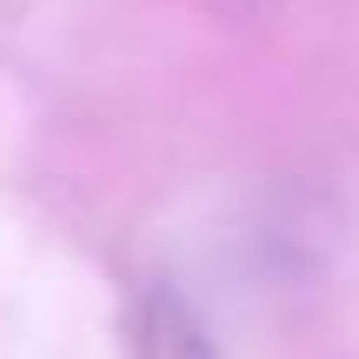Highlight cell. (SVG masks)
I'll return each instance as SVG.
<instances>
[{
  "mask_svg": "<svg viewBox=\"0 0 359 359\" xmlns=\"http://www.w3.org/2000/svg\"><path fill=\"white\" fill-rule=\"evenodd\" d=\"M140 353L147 359H213V339L180 293H154L140 313Z\"/></svg>",
  "mask_w": 359,
  "mask_h": 359,
  "instance_id": "6da1fadb",
  "label": "cell"
}]
</instances>
